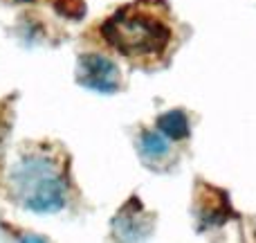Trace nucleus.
Wrapping results in <instances>:
<instances>
[{"label": "nucleus", "mask_w": 256, "mask_h": 243, "mask_svg": "<svg viewBox=\"0 0 256 243\" xmlns=\"http://www.w3.org/2000/svg\"><path fill=\"white\" fill-rule=\"evenodd\" d=\"M54 7L68 18H81L86 14L84 0H54Z\"/></svg>", "instance_id": "7"}, {"label": "nucleus", "mask_w": 256, "mask_h": 243, "mask_svg": "<svg viewBox=\"0 0 256 243\" xmlns=\"http://www.w3.org/2000/svg\"><path fill=\"white\" fill-rule=\"evenodd\" d=\"M16 3H34V0H16Z\"/></svg>", "instance_id": "8"}, {"label": "nucleus", "mask_w": 256, "mask_h": 243, "mask_svg": "<svg viewBox=\"0 0 256 243\" xmlns=\"http://www.w3.org/2000/svg\"><path fill=\"white\" fill-rule=\"evenodd\" d=\"M158 128L173 142H182L189 137L191 133V126H189V120L182 111H166L158 117Z\"/></svg>", "instance_id": "6"}, {"label": "nucleus", "mask_w": 256, "mask_h": 243, "mask_svg": "<svg viewBox=\"0 0 256 243\" xmlns=\"http://www.w3.org/2000/svg\"><path fill=\"white\" fill-rule=\"evenodd\" d=\"M76 81L84 88L94 90V93H115L122 86V75L120 68L112 59H108L106 54L88 52L84 57H79L76 63Z\"/></svg>", "instance_id": "3"}, {"label": "nucleus", "mask_w": 256, "mask_h": 243, "mask_svg": "<svg viewBox=\"0 0 256 243\" xmlns=\"http://www.w3.org/2000/svg\"><path fill=\"white\" fill-rule=\"evenodd\" d=\"M150 227H153V218L148 212L142 209V203L137 198L128 200L112 221L115 236H120V239H142L150 232Z\"/></svg>", "instance_id": "4"}, {"label": "nucleus", "mask_w": 256, "mask_h": 243, "mask_svg": "<svg viewBox=\"0 0 256 243\" xmlns=\"http://www.w3.org/2000/svg\"><path fill=\"white\" fill-rule=\"evenodd\" d=\"M102 36L112 50L132 61H155L168 50L173 30L153 0H142L117 9L102 25Z\"/></svg>", "instance_id": "1"}, {"label": "nucleus", "mask_w": 256, "mask_h": 243, "mask_svg": "<svg viewBox=\"0 0 256 243\" xmlns=\"http://www.w3.org/2000/svg\"><path fill=\"white\" fill-rule=\"evenodd\" d=\"M173 140H168L162 131H142L140 140H137V149L144 160V164L153 169H164L171 164L173 158Z\"/></svg>", "instance_id": "5"}, {"label": "nucleus", "mask_w": 256, "mask_h": 243, "mask_svg": "<svg viewBox=\"0 0 256 243\" xmlns=\"http://www.w3.org/2000/svg\"><path fill=\"white\" fill-rule=\"evenodd\" d=\"M68 189L66 162L45 149L22 155L9 173L12 198L34 214L61 212L66 207Z\"/></svg>", "instance_id": "2"}]
</instances>
